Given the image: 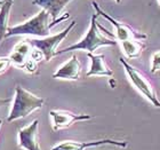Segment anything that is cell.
I'll list each match as a JSON object with an SVG mask.
<instances>
[{
  "mask_svg": "<svg viewBox=\"0 0 160 150\" xmlns=\"http://www.w3.org/2000/svg\"><path fill=\"white\" fill-rule=\"evenodd\" d=\"M119 62L125 69L127 77L129 81L134 85V87L147 99L151 104H153L154 107L160 108V101L158 99L157 92L154 90V87L152 86V84L149 81L147 77L144 76L140 70H137L136 68L133 67L132 64H129L122 56L119 57Z\"/></svg>",
  "mask_w": 160,
  "mask_h": 150,
  "instance_id": "cell-4",
  "label": "cell"
},
{
  "mask_svg": "<svg viewBox=\"0 0 160 150\" xmlns=\"http://www.w3.org/2000/svg\"><path fill=\"white\" fill-rule=\"evenodd\" d=\"M10 64H12V60L9 57H0V75L6 72Z\"/></svg>",
  "mask_w": 160,
  "mask_h": 150,
  "instance_id": "cell-18",
  "label": "cell"
},
{
  "mask_svg": "<svg viewBox=\"0 0 160 150\" xmlns=\"http://www.w3.org/2000/svg\"><path fill=\"white\" fill-rule=\"evenodd\" d=\"M33 50V46L31 45L30 41L24 40L21 41L14 47L13 53L10 54L9 59L12 60V63H14L17 67L22 68L24 65V63L29 60V57L31 56V53Z\"/></svg>",
  "mask_w": 160,
  "mask_h": 150,
  "instance_id": "cell-12",
  "label": "cell"
},
{
  "mask_svg": "<svg viewBox=\"0 0 160 150\" xmlns=\"http://www.w3.org/2000/svg\"><path fill=\"white\" fill-rule=\"evenodd\" d=\"M97 14H93V16L90 18V27L89 30L87 31L86 36L82 39L78 41L77 44H73L71 46L67 47L62 50H57L56 55L60 54L68 53V52H72V50H86L88 53H94L98 47L102 46H116L118 41L112 39H109L105 36L100 32V28L97 23Z\"/></svg>",
  "mask_w": 160,
  "mask_h": 150,
  "instance_id": "cell-1",
  "label": "cell"
},
{
  "mask_svg": "<svg viewBox=\"0 0 160 150\" xmlns=\"http://www.w3.org/2000/svg\"><path fill=\"white\" fill-rule=\"evenodd\" d=\"M22 70L27 71L28 74H37L38 71V62L37 61H34L32 57H29V60L24 63V65L21 68Z\"/></svg>",
  "mask_w": 160,
  "mask_h": 150,
  "instance_id": "cell-16",
  "label": "cell"
},
{
  "mask_svg": "<svg viewBox=\"0 0 160 150\" xmlns=\"http://www.w3.org/2000/svg\"><path fill=\"white\" fill-rule=\"evenodd\" d=\"M87 56L90 60V68L86 74L87 77L101 76V77H112L113 72L105 63V57L103 54L87 53Z\"/></svg>",
  "mask_w": 160,
  "mask_h": 150,
  "instance_id": "cell-11",
  "label": "cell"
},
{
  "mask_svg": "<svg viewBox=\"0 0 160 150\" xmlns=\"http://www.w3.org/2000/svg\"><path fill=\"white\" fill-rule=\"evenodd\" d=\"M74 27H76V21H72L69 27L65 28L63 31H61L58 34H54V36H48V37L45 38H39V39H31L30 43L34 48L39 49L42 53L45 61L48 62L56 55L57 46L63 41L64 38H67L69 32Z\"/></svg>",
  "mask_w": 160,
  "mask_h": 150,
  "instance_id": "cell-5",
  "label": "cell"
},
{
  "mask_svg": "<svg viewBox=\"0 0 160 150\" xmlns=\"http://www.w3.org/2000/svg\"><path fill=\"white\" fill-rule=\"evenodd\" d=\"M81 74V63L78 60L77 55H72L68 62L61 65L53 74V78L55 79H65V80H78Z\"/></svg>",
  "mask_w": 160,
  "mask_h": 150,
  "instance_id": "cell-10",
  "label": "cell"
},
{
  "mask_svg": "<svg viewBox=\"0 0 160 150\" xmlns=\"http://www.w3.org/2000/svg\"><path fill=\"white\" fill-rule=\"evenodd\" d=\"M1 124H2V120L0 119V127H1Z\"/></svg>",
  "mask_w": 160,
  "mask_h": 150,
  "instance_id": "cell-22",
  "label": "cell"
},
{
  "mask_svg": "<svg viewBox=\"0 0 160 150\" xmlns=\"http://www.w3.org/2000/svg\"><path fill=\"white\" fill-rule=\"evenodd\" d=\"M39 120L34 119L30 125L18 131V147L24 150H41L38 134Z\"/></svg>",
  "mask_w": 160,
  "mask_h": 150,
  "instance_id": "cell-9",
  "label": "cell"
},
{
  "mask_svg": "<svg viewBox=\"0 0 160 150\" xmlns=\"http://www.w3.org/2000/svg\"><path fill=\"white\" fill-rule=\"evenodd\" d=\"M120 46L122 49L123 54L127 59L133 60V59H137L141 56L142 52L145 48V45L142 43V40H136V39H130V40H125L121 41Z\"/></svg>",
  "mask_w": 160,
  "mask_h": 150,
  "instance_id": "cell-14",
  "label": "cell"
},
{
  "mask_svg": "<svg viewBox=\"0 0 160 150\" xmlns=\"http://www.w3.org/2000/svg\"><path fill=\"white\" fill-rule=\"evenodd\" d=\"M13 3L14 0H5L0 9V43L2 41L3 38H6L7 30H8V18H9V13Z\"/></svg>",
  "mask_w": 160,
  "mask_h": 150,
  "instance_id": "cell-15",
  "label": "cell"
},
{
  "mask_svg": "<svg viewBox=\"0 0 160 150\" xmlns=\"http://www.w3.org/2000/svg\"><path fill=\"white\" fill-rule=\"evenodd\" d=\"M160 71V50L152 54L151 56V72L156 74Z\"/></svg>",
  "mask_w": 160,
  "mask_h": 150,
  "instance_id": "cell-17",
  "label": "cell"
},
{
  "mask_svg": "<svg viewBox=\"0 0 160 150\" xmlns=\"http://www.w3.org/2000/svg\"><path fill=\"white\" fill-rule=\"evenodd\" d=\"M114 1H116L117 3H120V1H121V0H114Z\"/></svg>",
  "mask_w": 160,
  "mask_h": 150,
  "instance_id": "cell-21",
  "label": "cell"
},
{
  "mask_svg": "<svg viewBox=\"0 0 160 150\" xmlns=\"http://www.w3.org/2000/svg\"><path fill=\"white\" fill-rule=\"evenodd\" d=\"M93 7L96 10V14L100 15V16L104 17L107 21H109L114 28H116V34H114V39L117 40L118 43H121V41H125V40H130V39H136V40H144L148 38V34H142V32H138V31L134 30L133 28L128 25L126 23H122V22H119L116 18L111 17L109 14H107L102 8L100 7V5L96 3V1H93L92 3Z\"/></svg>",
  "mask_w": 160,
  "mask_h": 150,
  "instance_id": "cell-6",
  "label": "cell"
},
{
  "mask_svg": "<svg viewBox=\"0 0 160 150\" xmlns=\"http://www.w3.org/2000/svg\"><path fill=\"white\" fill-rule=\"evenodd\" d=\"M3 3H5V0H0V9H1V7H2Z\"/></svg>",
  "mask_w": 160,
  "mask_h": 150,
  "instance_id": "cell-20",
  "label": "cell"
},
{
  "mask_svg": "<svg viewBox=\"0 0 160 150\" xmlns=\"http://www.w3.org/2000/svg\"><path fill=\"white\" fill-rule=\"evenodd\" d=\"M10 102V99H0V107H2L5 104L9 103Z\"/></svg>",
  "mask_w": 160,
  "mask_h": 150,
  "instance_id": "cell-19",
  "label": "cell"
},
{
  "mask_svg": "<svg viewBox=\"0 0 160 150\" xmlns=\"http://www.w3.org/2000/svg\"><path fill=\"white\" fill-rule=\"evenodd\" d=\"M52 123H53V130L60 131L63 128L71 126L76 122L81 120H88L92 118L90 115L86 113H73L67 110H50L49 112Z\"/></svg>",
  "mask_w": 160,
  "mask_h": 150,
  "instance_id": "cell-8",
  "label": "cell"
},
{
  "mask_svg": "<svg viewBox=\"0 0 160 150\" xmlns=\"http://www.w3.org/2000/svg\"><path fill=\"white\" fill-rule=\"evenodd\" d=\"M158 3H159V6H160V0H158Z\"/></svg>",
  "mask_w": 160,
  "mask_h": 150,
  "instance_id": "cell-23",
  "label": "cell"
},
{
  "mask_svg": "<svg viewBox=\"0 0 160 150\" xmlns=\"http://www.w3.org/2000/svg\"><path fill=\"white\" fill-rule=\"evenodd\" d=\"M43 103H45L43 99L34 95L29 91L24 90L20 85H17L15 88V99L13 102V107L10 109L7 122L12 123L21 118H25L33 111L41 109Z\"/></svg>",
  "mask_w": 160,
  "mask_h": 150,
  "instance_id": "cell-2",
  "label": "cell"
},
{
  "mask_svg": "<svg viewBox=\"0 0 160 150\" xmlns=\"http://www.w3.org/2000/svg\"><path fill=\"white\" fill-rule=\"evenodd\" d=\"M71 0H32V5H37L48 12L50 18L53 20V22H55L58 20V16L64 9V7Z\"/></svg>",
  "mask_w": 160,
  "mask_h": 150,
  "instance_id": "cell-13",
  "label": "cell"
},
{
  "mask_svg": "<svg viewBox=\"0 0 160 150\" xmlns=\"http://www.w3.org/2000/svg\"><path fill=\"white\" fill-rule=\"evenodd\" d=\"M50 15L45 9H41L37 15L31 17L30 20L25 21L15 27H8L6 38L12 36H33V37L45 38L49 36Z\"/></svg>",
  "mask_w": 160,
  "mask_h": 150,
  "instance_id": "cell-3",
  "label": "cell"
},
{
  "mask_svg": "<svg viewBox=\"0 0 160 150\" xmlns=\"http://www.w3.org/2000/svg\"><path fill=\"white\" fill-rule=\"evenodd\" d=\"M104 144H111L119 148H127L128 143L126 141H118L112 139H101L96 141H87V142H80V141H63L61 143L54 146L50 150H85L87 148L98 147Z\"/></svg>",
  "mask_w": 160,
  "mask_h": 150,
  "instance_id": "cell-7",
  "label": "cell"
}]
</instances>
